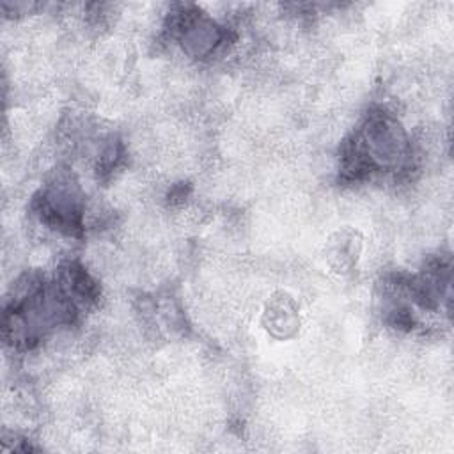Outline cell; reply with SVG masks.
I'll list each match as a JSON object with an SVG mask.
<instances>
[{
    "label": "cell",
    "instance_id": "1",
    "mask_svg": "<svg viewBox=\"0 0 454 454\" xmlns=\"http://www.w3.org/2000/svg\"><path fill=\"white\" fill-rule=\"evenodd\" d=\"M220 39V32L213 21L207 18H193L184 20L183 28V46L195 57H202L209 53Z\"/></svg>",
    "mask_w": 454,
    "mask_h": 454
}]
</instances>
